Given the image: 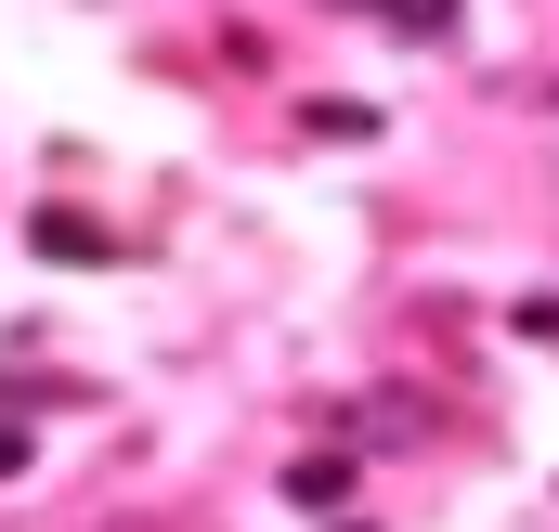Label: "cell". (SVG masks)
<instances>
[{
	"label": "cell",
	"mask_w": 559,
	"mask_h": 532,
	"mask_svg": "<svg viewBox=\"0 0 559 532\" xmlns=\"http://www.w3.org/2000/svg\"><path fill=\"white\" fill-rule=\"evenodd\" d=\"M508 325H521V338H547V351H559V299H521Z\"/></svg>",
	"instance_id": "cell-5"
},
{
	"label": "cell",
	"mask_w": 559,
	"mask_h": 532,
	"mask_svg": "<svg viewBox=\"0 0 559 532\" xmlns=\"http://www.w3.org/2000/svg\"><path fill=\"white\" fill-rule=\"evenodd\" d=\"M26 234H39V261H66V273H92V261H118V234H105V221H79V208H39V221H26Z\"/></svg>",
	"instance_id": "cell-1"
},
{
	"label": "cell",
	"mask_w": 559,
	"mask_h": 532,
	"mask_svg": "<svg viewBox=\"0 0 559 532\" xmlns=\"http://www.w3.org/2000/svg\"><path fill=\"white\" fill-rule=\"evenodd\" d=\"M26 455H39V442H26V428H13V415H0V481H13V468H26Z\"/></svg>",
	"instance_id": "cell-6"
},
{
	"label": "cell",
	"mask_w": 559,
	"mask_h": 532,
	"mask_svg": "<svg viewBox=\"0 0 559 532\" xmlns=\"http://www.w3.org/2000/svg\"><path fill=\"white\" fill-rule=\"evenodd\" d=\"M312 131H325V143H378V105H352V92H338V105H312Z\"/></svg>",
	"instance_id": "cell-4"
},
{
	"label": "cell",
	"mask_w": 559,
	"mask_h": 532,
	"mask_svg": "<svg viewBox=\"0 0 559 532\" xmlns=\"http://www.w3.org/2000/svg\"><path fill=\"white\" fill-rule=\"evenodd\" d=\"M338 494H352V455H299V468H286V507H312V520H325Z\"/></svg>",
	"instance_id": "cell-2"
},
{
	"label": "cell",
	"mask_w": 559,
	"mask_h": 532,
	"mask_svg": "<svg viewBox=\"0 0 559 532\" xmlns=\"http://www.w3.org/2000/svg\"><path fill=\"white\" fill-rule=\"evenodd\" d=\"M338 532H352V520H338Z\"/></svg>",
	"instance_id": "cell-7"
},
{
	"label": "cell",
	"mask_w": 559,
	"mask_h": 532,
	"mask_svg": "<svg viewBox=\"0 0 559 532\" xmlns=\"http://www.w3.org/2000/svg\"><path fill=\"white\" fill-rule=\"evenodd\" d=\"M391 39H455V0H365Z\"/></svg>",
	"instance_id": "cell-3"
}]
</instances>
